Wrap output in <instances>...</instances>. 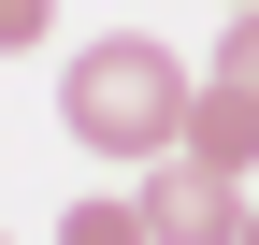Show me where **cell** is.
Listing matches in <instances>:
<instances>
[{"label": "cell", "mask_w": 259, "mask_h": 245, "mask_svg": "<svg viewBox=\"0 0 259 245\" xmlns=\"http://www.w3.org/2000/svg\"><path fill=\"white\" fill-rule=\"evenodd\" d=\"M58 130H72L87 159H115V173L173 159V130H187V58L158 44V29H101L87 58H58Z\"/></svg>", "instance_id": "obj_1"}, {"label": "cell", "mask_w": 259, "mask_h": 245, "mask_svg": "<svg viewBox=\"0 0 259 245\" xmlns=\"http://www.w3.org/2000/svg\"><path fill=\"white\" fill-rule=\"evenodd\" d=\"M130 202H144L158 245H245V173L187 159V144H173V159H144V188H130Z\"/></svg>", "instance_id": "obj_2"}, {"label": "cell", "mask_w": 259, "mask_h": 245, "mask_svg": "<svg viewBox=\"0 0 259 245\" xmlns=\"http://www.w3.org/2000/svg\"><path fill=\"white\" fill-rule=\"evenodd\" d=\"M173 144H187V159H216V173H259V101L202 72V87H187V130H173Z\"/></svg>", "instance_id": "obj_3"}, {"label": "cell", "mask_w": 259, "mask_h": 245, "mask_svg": "<svg viewBox=\"0 0 259 245\" xmlns=\"http://www.w3.org/2000/svg\"><path fill=\"white\" fill-rule=\"evenodd\" d=\"M58 245H158V231H144V202L101 188V202H72V217H58Z\"/></svg>", "instance_id": "obj_4"}, {"label": "cell", "mask_w": 259, "mask_h": 245, "mask_svg": "<svg viewBox=\"0 0 259 245\" xmlns=\"http://www.w3.org/2000/svg\"><path fill=\"white\" fill-rule=\"evenodd\" d=\"M216 87H245V101H259V0H245L231 29H216Z\"/></svg>", "instance_id": "obj_5"}, {"label": "cell", "mask_w": 259, "mask_h": 245, "mask_svg": "<svg viewBox=\"0 0 259 245\" xmlns=\"http://www.w3.org/2000/svg\"><path fill=\"white\" fill-rule=\"evenodd\" d=\"M29 44H58V0H0V58H29Z\"/></svg>", "instance_id": "obj_6"}, {"label": "cell", "mask_w": 259, "mask_h": 245, "mask_svg": "<svg viewBox=\"0 0 259 245\" xmlns=\"http://www.w3.org/2000/svg\"><path fill=\"white\" fill-rule=\"evenodd\" d=\"M245 245H259V202H245Z\"/></svg>", "instance_id": "obj_7"}, {"label": "cell", "mask_w": 259, "mask_h": 245, "mask_svg": "<svg viewBox=\"0 0 259 245\" xmlns=\"http://www.w3.org/2000/svg\"><path fill=\"white\" fill-rule=\"evenodd\" d=\"M231 15H245V0H231Z\"/></svg>", "instance_id": "obj_8"}]
</instances>
